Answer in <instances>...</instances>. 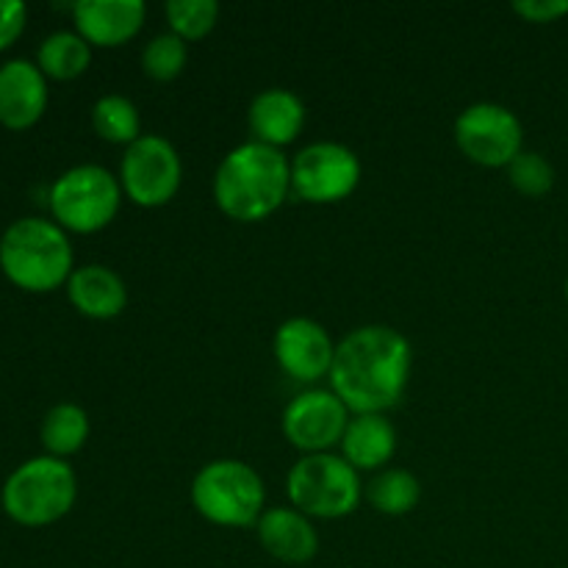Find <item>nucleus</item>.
<instances>
[{
	"instance_id": "f257e3e1",
	"label": "nucleus",
	"mask_w": 568,
	"mask_h": 568,
	"mask_svg": "<svg viewBox=\"0 0 568 568\" xmlns=\"http://www.w3.org/2000/svg\"><path fill=\"white\" fill-rule=\"evenodd\" d=\"M414 369L410 342L388 325H364L336 344L331 392L349 414H386L403 403Z\"/></svg>"
},
{
	"instance_id": "f03ea898",
	"label": "nucleus",
	"mask_w": 568,
	"mask_h": 568,
	"mask_svg": "<svg viewBox=\"0 0 568 568\" xmlns=\"http://www.w3.org/2000/svg\"><path fill=\"white\" fill-rule=\"evenodd\" d=\"M292 194V161L277 148L244 142L222 159L214 175L216 209L236 222H261Z\"/></svg>"
},
{
	"instance_id": "7ed1b4c3",
	"label": "nucleus",
	"mask_w": 568,
	"mask_h": 568,
	"mask_svg": "<svg viewBox=\"0 0 568 568\" xmlns=\"http://www.w3.org/2000/svg\"><path fill=\"white\" fill-rule=\"evenodd\" d=\"M0 266L26 292H53L75 272L67 231L44 216H22L6 227L0 236Z\"/></svg>"
},
{
	"instance_id": "20e7f679",
	"label": "nucleus",
	"mask_w": 568,
	"mask_h": 568,
	"mask_svg": "<svg viewBox=\"0 0 568 568\" xmlns=\"http://www.w3.org/2000/svg\"><path fill=\"white\" fill-rule=\"evenodd\" d=\"M78 480L64 458L39 455L17 466L6 480L3 510L14 521L28 527L53 525L75 505Z\"/></svg>"
},
{
	"instance_id": "39448f33",
	"label": "nucleus",
	"mask_w": 568,
	"mask_h": 568,
	"mask_svg": "<svg viewBox=\"0 0 568 568\" xmlns=\"http://www.w3.org/2000/svg\"><path fill=\"white\" fill-rule=\"evenodd\" d=\"M264 480L236 458L205 464L192 480V505L216 527H253L264 516Z\"/></svg>"
},
{
	"instance_id": "423d86ee",
	"label": "nucleus",
	"mask_w": 568,
	"mask_h": 568,
	"mask_svg": "<svg viewBox=\"0 0 568 568\" xmlns=\"http://www.w3.org/2000/svg\"><path fill=\"white\" fill-rule=\"evenodd\" d=\"M292 508L308 519H344L355 514L364 497L361 477L342 455H303L286 477Z\"/></svg>"
},
{
	"instance_id": "0eeeda50",
	"label": "nucleus",
	"mask_w": 568,
	"mask_h": 568,
	"mask_svg": "<svg viewBox=\"0 0 568 568\" xmlns=\"http://www.w3.org/2000/svg\"><path fill=\"white\" fill-rule=\"evenodd\" d=\"M122 203L120 178L100 164H78L50 186L55 225L72 233H98L114 222Z\"/></svg>"
},
{
	"instance_id": "6e6552de",
	"label": "nucleus",
	"mask_w": 568,
	"mask_h": 568,
	"mask_svg": "<svg viewBox=\"0 0 568 568\" xmlns=\"http://www.w3.org/2000/svg\"><path fill=\"white\" fill-rule=\"evenodd\" d=\"M183 181V164L175 144L159 133H142L120 161V186L139 209H161L175 200Z\"/></svg>"
},
{
	"instance_id": "1a4fd4ad",
	"label": "nucleus",
	"mask_w": 568,
	"mask_h": 568,
	"mask_svg": "<svg viewBox=\"0 0 568 568\" xmlns=\"http://www.w3.org/2000/svg\"><path fill=\"white\" fill-rule=\"evenodd\" d=\"M455 144L475 164L508 170L510 161L525 150V128L508 105L475 103L466 105L455 120Z\"/></svg>"
},
{
	"instance_id": "9d476101",
	"label": "nucleus",
	"mask_w": 568,
	"mask_h": 568,
	"mask_svg": "<svg viewBox=\"0 0 568 568\" xmlns=\"http://www.w3.org/2000/svg\"><path fill=\"white\" fill-rule=\"evenodd\" d=\"M361 159L342 142H314L292 159V194L314 205L342 203L358 189Z\"/></svg>"
},
{
	"instance_id": "9b49d317",
	"label": "nucleus",
	"mask_w": 568,
	"mask_h": 568,
	"mask_svg": "<svg viewBox=\"0 0 568 568\" xmlns=\"http://www.w3.org/2000/svg\"><path fill=\"white\" fill-rule=\"evenodd\" d=\"M349 419V408L331 388H308L283 410V436L303 455L331 453L342 444Z\"/></svg>"
},
{
	"instance_id": "f8f14e48",
	"label": "nucleus",
	"mask_w": 568,
	"mask_h": 568,
	"mask_svg": "<svg viewBox=\"0 0 568 568\" xmlns=\"http://www.w3.org/2000/svg\"><path fill=\"white\" fill-rule=\"evenodd\" d=\"M275 361L292 381L320 383L331 375L336 344L320 322L308 316L286 320L275 333Z\"/></svg>"
},
{
	"instance_id": "ddd939ff",
	"label": "nucleus",
	"mask_w": 568,
	"mask_h": 568,
	"mask_svg": "<svg viewBox=\"0 0 568 568\" xmlns=\"http://www.w3.org/2000/svg\"><path fill=\"white\" fill-rule=\"evenodd\" d=\"M75 28L94 48H120L144 26L148 6L142 0H78L72 6Z\"/></svg>"
},
{
	"instance_id": "4468645a",
	"label": "nucleus",
	"mask_w": 568,
	"mask_h": 568,
	"mask_svg": "<svg viewBox=\"0 0 568 568\" xmlns=\"http://www.w3.org/2000/svg\"><path fill=\"white\" fill-rule=\"evenodd\" d=\"M48 109V81L39 64L11 59L0 67V122L6 128H31Z\"/></svg>"
},
{
	"instance_id": "2eb2a0df",
	"label": "nucleus",
	"mask_w": 568,
	"mask_h": 568,
	"mask_svg": "<svg viewBox=\"0 0 568 568\" xmlns=\"http://www.w3.org/2000/svg\"><path fill=\"white\" fill-rule=\"evenodd\" d=\"M305 103L294 92L281 87L264 89L255 94L247 109V125L253 142L266 148H286L303 133L305 128Z\"/></svg>"
},
{
	"instance_id": "dca6fc26",
	"label": "nucleus",
	"mask_w": 568,
	"mask_h": 568,
	"mask_svg": "<svg viewBox=\"0 0 568 568\" xmlns=\"http://www.w3.org/2000/svg\"><path fill=\"white\" fill-rule=\"evenodd\" d=\"M258 541L275 560L288 566L311 564L320 552L316 527L297 508H270L255 525Z\"/></svg>"
},
{
	"instance_id": "f3484780",
	"label": "nucleus",
	"mask_w": 568,
	"mask_h": 568,
	"mask_svg": "<svg viewBox=\"0 0 568 568\" xmlns=\"http://www.w3.org/2000/svg\"><path fill=\"white\" fill-rule=\"evenodd\" d=\"M67 297L89 320H116L128 305V286L109 266L87 264L67 281Z\"/></svg>"
},
{
	"instance_id": "a211bd4d",
	"label": "nucleus",
	"mask_w": 568,
	"mask_h": 568,
	"mask_svg": "<svg viewBox=\"0 0 568 568\" xmlns=\"http://www.w3.org/2000/svg\"><path fill=\"white\" fill-rule=\"evenodd\" d=\"M338 447L355 471H375L388 466L397 453V430L386 414H358L349 419Z\"/></svg>"
},
{
	"instance_id": "6ab92c4d",
	"label": "nucleus",
	"mask_w": 568,
	"mask_h": 568,
	"mask_svg": "<svg viewBox=\"0 0 568 568\" xmlns=\"http://www.w3.org/2000/svg\"><path fill=\"white\" fill-rule=\"evenodd\" d=\"M39 70L55 81H72L92 64V44L78 31H55L39 44Z\"/></svg>"
},
{
	"instance_id": "aec40b11",
	"label": "nucleus",
	"mask_w": 568,
	"mask_h": 568,
	"mask_svg": "<svg viewBox=\"0 0 568 568\" xmlns=\"http://www.w3.org/2000/svg\"><path fill=\"white\" fill-rule=\"evenodd\" d=\"M364 497L383 516H405L419 505L422 483L408 469H383L364 488Z\"/></svg>"
},
{
	"instance_id": "412c9836",
	"label": "nucleus",
	"mask_w": 568,
	"mask_h": 568,
	"mask_svg": "<svg viewBox=\"0 0 568 568\" xmlns=\"http://www.w3.org/2000/svg\"><path fill=\"white\" fill-rule=\"evenodd\" d=\"M89 438V416L81 405L59 403L44 414L42 419V444L53 458L75 455Z\"/></svg>"
},
{
	"instance_id": "4be33fe9",
	"label": "nucleus",
	"mask_w": 568,
	"mask_h": 568,
	"mask_svg": "<svg viewBox=\"0 0 568 568\" xmlns=\"http://www.w3.org/2000/svg\"><path fill=\"white\" fill-rule=\"evenodd\" d=\"M92 125L100 139L111 144H125L131 148L142 136V116L133 100L125 94H103L92 105Z\"/></svg>"
},
{
	"instance_id": "5701e85b",
	"label": "nucleus",
	"mask_w": 568,
	"mask_h": 568,
	"mask_svg": "<svg viewBox=\"0 0 568 568\" xmlns=\"http://www.w3.org/2000/svg\"><path fill=\"white\" fill-rule=\"evenodd\" d=\"M170 33L181 37L183 42L205 39L220 20V3L216 0H170L164 6Z\"/></svg>"
},
{
	"instance_id": "b1692460",
	"label": "nucleus",
	"mask_w": 568,
	"mask_h": 568,
	"mask_svg": "<svg viewBox=\"0 0 568 568\" xmlns=\"http://www.w3.org/2000/svg\"><path fill=\"white\" fill-rule=\"evenodd\" d=\"M189 50L186 42L175 33H159V37L150 39L142 50V70L144 75L153 78V81L166 83L175 81L183 70H186Z\"/></svg>"
},
{
	"instance_id": "393cba45",
	"label": "nucleus",
	"mask_w": 568,
	"mask_h": 568,
	"mask_svg": "<svg viewBox=\"0 0 568 568\" xmlns=\"http://www.w3.org/2000/svg\"><path fill=\"white\" fill-rule=\"evenodd\" d=\"M508 181L525 197H544L555 186V166L536 150H521L508 164Z\"/></svg>"
},
{
	"instance_id": "a878e982",
	"label": "nucleus",
	"mask_w": 568,
	"mask_h": 568,
	"mask_svg": "<svg viewBox=\"0 0 568 568\" xmlns=\"http://www.w3.org/2000/svg\"><path fill=\"white\" fill-rule=\"evenodd\" d=\"M514 11L521 20L547 26V22H555L568 14V0H516Z\"/></svg>"
},
{
	"instance_id": "bb28decb",
	"label": "nucleus",
	"mask_w": 568,
	"mask_h": 568,
	"mask_svg": "<svg viewBox=\"0 0 568 568\" xmlns=\"http://www.w3.org/2000/svg\"><path fill=\"white\" fill-rule=\"evenodd\" d=\"M28 20V9L20 0H0V50L9 48L22 33Z\"/></svg>"
},
{
	"instance_id": "cd10ccee",
	"label": "nucleus",
	"mask_w": 568,
	"mask_h": 568,
	"mask_svg": "<svg viewBox=\"0 0 568 568\" xmlns=\"http://www.w3.org/2000/svg\"><path fill=\"white\" fill-rule=\"evenodd\" d=\"M566 303H568V281H566Z\"/></svg>"
}]
</instances>
